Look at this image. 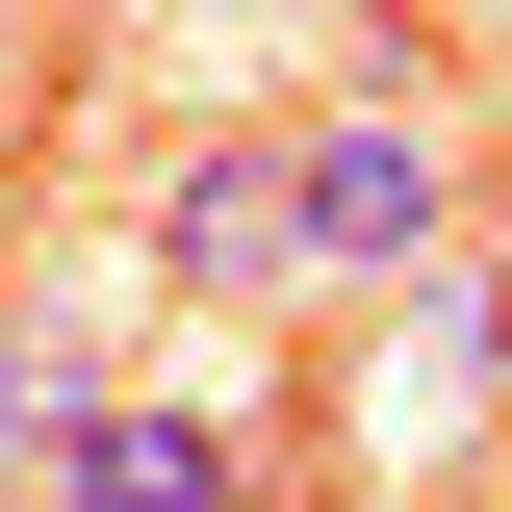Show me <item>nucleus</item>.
<instances>
[{
  "label": "nucleus",
  "instance_id": "20e7f679",
  "mask_svg": "<svg viewBox=\"0 0 512 512\" xmlns=\"http://www.w3.org/2000/svg\"><path fill=\"white\" fill-rule=\"evenodd\" d=\"M26 103H52V77H26V26H0V180H26Z\"/></svg>",
  "mask_w": 512,
  "mask_h": 512
},
{
  "label": "nucleus",
  "instance_id": "f03ea898",
  "mask_svg": "<svg viewBox=\"0 0 512 512\" xmlns=\"http://www.w3.org/2000/svg\"><path fill=\"white\" fill-rule=\"evenodd\" d=\"M154 282L282 308V282H308V154H282V128H180V154H154Z\"/></svg>",
  "mask_w": 512,
  "mask_h": 512
},
{
  "label": "nucleus",
  "instance_id": "7ed1b4c3",
  "mask_svg": "<svg viewBox=\"0 0 512 512\" xmlns=\"http://www.w3.org/2000/svg\"><path fill=\"white\" fill-rule=\"evenodd\" d=\"M26 487H52V512H256L282 436H256V410H77Z\"/></svg>",
  "mask_w": 512,
  "mask_h": 512
},
{
  "label": "nucleus",
  "instance_id": "f257e3e1",
  "mask_svg": "<svg viewBox=\"0 0 512 512\" xmlns=\"http://www.w3.org/2000/svg\"><path fill=\"white\" fill-rule=\"evenodd\" d=\"M282 154H308V282H436L461 256V103L436 77H333Z\"/></svg>",
  "mask_w": 512,
  "mask_h": 512
}]
</instances>
